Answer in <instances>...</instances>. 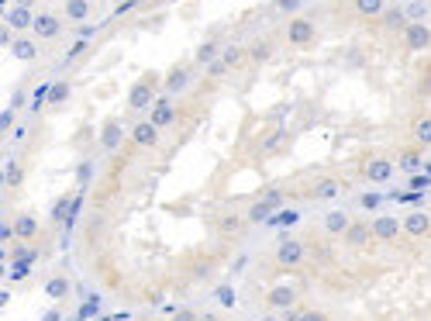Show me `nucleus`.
I'll return each mask as SVG.
<instances>
[{"mask_svg":"<svg viewBox=\"0 0 431 321\" xmlns=\"http://www.w3.org/2000/svg\"><path fill=\"white\" fill-rule=\"evenodd\" d=\"M162 86V77L159 73H142L135 83H132V90H128V114H142L145 107H152L159 97H156V90Z\"/></svg>","mask_w":431,"mask_h":321,"instance_id":"nucleus-1","label":"nucleus"},{"mask_svg":"<svg viewBox=\"0 0 431 321\" xmlns=\"http://www.w3.org/2000/svg\"><path fill=\"white\" fill-rule=\"evenodd\" d=\"M393 173H397V159L386 156V152H369L366 159L359 162V176L366 184H390Z\"/></svg>","mask_w":431,"mask_h":321,"instance_id":"nucleus-2","label":"nucleus"},{"mask_svg":"<svg viewBox=\"0 0 431 321\" xmlns=\"http://www.w3.org/2000/svg\"><path fill=\"white\" fill-rule=\"evenodd\" d=\"M197 80V62L193 59H183V62H173L169 69H166V77H162V90L169 94V97H176V94H187L190 86Z\"/></svg>","mask_w":431,"mask_h":321,"instance_id":"nucleus-3","label":"nucleus"},{"mask_svg":"<svg viewBox=\"0 0 431 321\" xmlns=\"http://www.w3.org/2000/svg\"><path fill=\"white\" fill-rule=\"evenodd\" d=\"M283 38H287V45L290 49H311L314 45V38H318V25H314V18H307V14H297L287 21V31H283Z\"/></svg>","mask_w":431,"mask_h":321,"instance_id":"nucleus-4","label":"nucleus"},{"mask_svg":"<svg viewBox=\"0 0 431 321\" xmlns=\"http://www.w3.org/2000/svg\"><path fill=\"white\" fill-rule=\"evenodd\" d=\"M304 259H307V245L300 239H290V235H283V239L276 242V249H272V263L280 269L304 266Z\"/></svg>","mask_w":431,"mask_h":321,"instance_id":"nucleus-5","label":"nucleus"},{"mask_svg":"<svg viewBox=\"0 0 431 321\" xmlns=\"http://www.w3.org/2000/svg\"><path fill=\"white\" fill-rule=\"evenodd\" d=\"M377 242V235H373V218L366 221V218H352L349 232L342 235V245L345 249H352V252H362V249H369Z\"/></svg>","mask_w":431,"mask_h":321,"instance_id":"nucleus-6","label":"nucleus"},{"mask_svg":"<svg viewBox=\"0 0 431 321\" xmlns=\"http://www.w3.org/2000/svg\"><path fill=\"white\" fill-rule=\"evenodd\" d=\"M128 138H132V145H135V149H142V152H156V149L162 145V128H156L149 118H142V121H135V125H132Z\"/></svg>","mask_w":431,"mask_h":321,"instance_id":"nucleus-7","label":"nucleus"},{"mask_svg":"<svg viewBox=\"0 0 431 321\" xmlns=\"http://www.w3.org/2000/svg\"><path fill=\"white\" fill-rule=\"evenodd\" d=\"M407 52H431V25L428 21H407V28L401 31Z\"/></svg>","mask_w":431,"mask_h":321,"instance_id":"nucleus-8","label":"nucleus"},{"mask_svg":"<svg viewBox=\"0 0 431 321\" xmlns=\"http://www.w3.org/2000/svg\"><path fill=\"white\" fill-rule=\"evenodd\" d=\"M62 21H66V18H62V14H55V11H38V14H35V28H31V35H35L38 42H55V38L62 35V28H66Z\"/></svg>","mask_w":431,"mask_h":321,"instance_id":"nucleus-9","label":"nucleus"},{"mask_svg":"<svg viewBox=\"0 0 431 321\" xmlns=\"http://www.w3.org/2000/svg\"><path fill=\"white\" fill-rule=\"evenodd\" d=\"M280 204H283V193L280 190H270V193H263L248 211H245V221L248 225H259V221H272V214L280 211Z\"/></svg>","mask_w":431,"mask_h":321,"instance_id":"nucleus-10","label":"nucleus"},{"mask_svg":"<svg viewBox=\"0 0 431 321\" xmlns=\"http://www.w3.org/2000/svg\"><path fill=\"white\" fill-rule=\"evenodd\" d=\"M345 190H349V184H345L342 176H318V180H311L307 197H311V201H338Z\"/></svg>","mask_w":431,"mask_h":321,"instance_id":"nucleus-11","label":"nucleus"},{"mask_svg":"<svg viewBox=\"0 0 431 321\" xmlns=\"http://www.w3.org/2000/svg\"><path fill=\"white\" fill-rule=\"evenodd\" d=\"M373 235H377V242H383V245H393V242L404 235V221L393 218V214H377V218H373Z\"/></svg>","mask_w":431,"mask_h":321,"instance_id":"nucleus-12","label":"nucleus"},{"mask_svg":"<svg viewBox=\"0 0 431 321\" xmlns=\"http://www.w3.org/2000/svg\"><path fill=\"white\" fill-rule=\"evenodd\" d=\"M404 221V235L414 242H428L431 239V211H410L401 218Z\"/></svg>","mask_w":431,"mask_h":321,"instance_id":"nucleus-13","label":"nucleus"},{"mask_svg":"<svg viewBox=\"0 0 431 321\" xmlns=\"http://www.w3.org/2000/svg\"><path fill=\"white\" fill-rule=\"evenodd\" d=\"M149 121L156 125V128H173L176 121H180V111H176V104H173V97H159L156 104L149 107Z\"/></svg>","mask_w":431,"mask_h":321,"instance_id":"nucleus-14","label":"nucleus"},{"mask_svg":"<svg viewBox=\"0 0 431 321\" xmlns=\"http://www.w3.org/2000/svg\"><path fill=\"white\" fill-rule=\"evenodd\" d=\"M14 232H18V242H35L38 235H42V221H38V214L35 211H21V214H14Z\"/></svg>","mask_w":431,"mask_h":321,"instance_id":"nucleus-15","label":"nucleus"},{"mask_svg":"<svg viewBox=\"0 0 431 321\" xmlns=\"http://www.w3.org/2000/svg\"><path fill=\"white\" fill-rule=\"evenodd\" d=\"M125 138H128L125 125H121L117 118H108L104 128H100V149H104V152H117V149L125 145Z\"/></svg>","mask_w":431,"mask_h":321,"instance_id":"nucleus-16","label":"nucleus"},{"mask_svg":"<svg viewBox=\"0 0 431 321\" xmlns=\"http://www.w3.org/2000/svg\"><path fill=\"white\" fill-rule=\"evenodd\" d=\"M407 135H410V142H414V145L431 149V111L414 114V118H410V125H407Z\"/></svg>","mask_w":431,"mask_h":321,"instance_id":"nucleus-17","label":"nucleus"},{"mask_svg":"<svg viewBox=\"0 0 431 321\" xmlns=\"http://www.w3.org/2000/svg\"><path fill=\"white\" fill-rule=\"evenodd\" d=\"M263 304H266L270 311H290L297 304V291L290 283H276V287H270V294H266Z\"/></svg>","mask_w":431,"mask_h":321,"instance_id":"nucleus-18","label":"nucleus"},{"mask_svg":"<svg viewBox=\"0 0 431 321\" xmlns=\"http://www.w3.org/2000/svg\"><path fill=\"white\" fill-rule=\"evenodd\" d=\"M349 225H352V214L349 211H324L321 214V232L324 235H331V239H342L345 232H349Z\"/></svg>","mask_w":431,"mask_h":321,"instance_id":"nucleus-19","label":"nucleus"},{"mask_svg":"<svg viewBox=\"0 0 431 321\" xmlns=\"http://www.w3.org/2000/svg\"><path fill=\"white\" fill-rule=\"evenodd\" d=\"M62 18H66V25H83L93 18V4L90 0H62Z\"/></svg>","mask_w":431,"mask_h":321,"instance_id":"nucleus-20","label":"nucleus"},{"mask_svg":"<svg viewBox=\"0 0 431 321\" xmlns=\"http://www.w3.org/2000/svg\"><path fill=\"white\" fill-rule=\"evenodd\" d=\"M7 52L14 55L18 62H31V59H38L42 49H38V38H35V35H18V38L11 42V49H7Z\"/></svg>","mask_w":431,"mask_h":321,"instance_id":"nucleus-21","label":"nucleus"},{"mask_svg":"<svg viewBox=\"0 0 431 321\" xmlns=\"http://www.w3.org/2000/svg\"><path fill=\"white\" fill-rule=\"evenodd\" d=\"M7 28H11L14 35L31 31V28H35V11H31V7H21V4L11 7V11H7Z\"/></svg>","mask_w":431,"mask_h":321,"instance_id":"nucleus-22","label":"nucleus"},{"mask_svg":"<svg viewBox=\"0 0 431 321\" xmlns=\"http://www.w3.org/2000/svg\"><path fill=\"white\" fill-rule=\"evenodd\" d=\"M221 52H224V42H221V38H207V42H200V45H197L193 62H197V66H211V62L221 59Z\"/></svg>","mask_w":431,"mask_h":321,"instance_id":"nucleus-23","label":"nucleus"},{"mask_svg":"<svg viewBox=\"0 0 431 321\" xmlns=\"http://www.w3.org/2000/svg\"><path fill=\"white\" fill-rule=\"evenodd\" d=\"M245 55H248V66H266L272 59V42L270 38H255L245 45Z\"/></svg>","mask_w":431,"mask_h":321,"instance_id":"nucleus-24","label":"nucleus"},{"mask_svg":"<svg viewBox=\"0 0 431 321\" xmlns=\"http://www.w3.org/2000/svg\"><path fill=\"white\" fill-rule=\"evenodd\" d=\"M421 156H425V149L410 142L407 149H401V152H397V169H404V173H414V169L421 166Z\"/></svg>","mask_w":431,"mask_h":321,"instance_id":"nucleus-25","label":"nucleus"},{"mask_svg":"<svg viewBox=\"0 0 431 321\" xmlns=\"http://www.w3.org/2000/svg\"><path fill=\"white\" fill-rule=\"evenodd\" d=\"M352 11H355L359 18L373 21V18H383V11H386V0H352Z\"/></svg>","mask_w":431,"mask_h":321,"instance_id":"nucleus-26","label":"nucleus"},{"mask_svg":"<svg viewBox=\"0 0 431 321\" xmlns=\"http://www.w3.org/2000/svg\"><path fill=\"white\" fill-rule=\"evenodd\" d=\"M245 225H248L245 214H221V218H217V232H221V235H242Z\"/></svg>","mask_w":431,"mask_h":321,"instance_id":"nucleus-27","label":"nucleus"},{"mask_svg":"<svg viewBox=\"0 0 431 321\" xmlns=\"http://www.w3.org/2000/svg\"><path fill=\"white\" fill-rule=\"evenodd\" d=\"M21 180H25V166H21L18 159H7V169H4V187L18 190V187H21Z\"/></svg>","mask_w":431,"mask_h":321,"instance_id":"nucleus-28","label":"nucleus"},{"mask_svg":"<svg viewBox=\"0 0 431 321\" xmlns=\"http://www.w3.org/2000/svg\"><path fill=\"white\" fill-rule=\"evenodd\" d=\"M69 94H73L69 80H52V90H49V107L66 104V101H69Z\"/></svg>","mask_w":431,"mask_h":321,"instance_id":"nucleus-29","label":"nucleus"},{"mask_svg":"<svg viewBox=\"0 0 431 321\" xmlns=\"http://www.w3.org/2000/svg\"><path fill=\"white\" fill-rule=\"evenodd\" d=\"M221 59H224V66H228V69H239V66H245V62H248V55H245L242 45H224Z\"/></svg>","mask_w":431,"mask_h":321,"instance_id":"nucleus-30","label":"nucleus"},{"mask_svg":"<svg viewBox=\"0 0 431 321\" xmlns=\"http://www.w3.org/2000/svg\"><path fill=\"white\" fill-rule=\"evenodd\" d=\"M45 294L52 297V300H66V294H69V280H66V276H52V280L45 283Z\"/></svg>","mask_w":431,"mask_h":321,"instance_id":"nucleus-31","label":"nucleus"},{"mask_svg":"<svg viewBox=\"0 0 431 321\" xmlns=\"http://www.w3.org/2000/svg\"><path fill=\"white\" fill-rule=\"evenodd\" d=\"M290 321H331L318 308H290Z\"/></svg>","mask_w":431,"mask_h":321,"instance_id":"nucleus-32","label":"nucleus"},{"mask_svg":"<svg viewBox=\"0 0 431 321\" xmlns=\"http://www.w3.org/2000/svg\"><path fill=\"white\" fill-rule=\"evenodd\" d=\"M283 138H287V132H283V128H272V132L266 135V138H263L259 152H263V156H270V152H276V149L283 145Z\"/></svg>","mask_w":431,"mask_h":321,"instance_id":"nucleus-33","label":"nucleus"},{"mask_svg":"<svg viewBox=\"0 0 431 321\" xmlns=\"http://www.w3.org/2000/svg\"><path fill=\"white\" fill-rule=\"evenodd\" d=\"M272 7H276V14H283V18H297L300 7H304V0H272Z\"/></svg>","mask_w":431,"mask_h":321,"instance_id":"nucleus-34","label":"nucleus"},{"mask_svg":"<svg viewBox=\"0 0 431 321\" xmlns=\"http://www.w3.org/2000/svg\"><path fill=\"white\" fill-rule=\"evenodd\" d=\"M404 14H407V21H425V14H428V7L421 4V0H410L404 7Z\"/></svg>","mask_w":431,"mask_h":321,"instance_id":"nucleus-35","label":"nucleus"},{"mask_svg":"<svg viewBox=\"0 0 431 321\" xmlns=\"http://www.w3.org/2000/svg\"><path fill=\"white\" fill-rule=\"evenodd\" d=\"M272 221H276V225H297V221H300V211H294V208L276 211V214H272Z\"/></svg>","mask_w":431,"mask_h":321,"instance_id":"nucleus-36","label":"nucleus"},{"mask_svg":"<svg viewBox=\"0 0 431 321\" xmlns=\"http://www.w3.org/2000/svg\"><path fill=\"white\" fill-rule=\"evenodd\" d=\"M214 297H217L221 308H235V291H231V287H217Z\"/></svg>","mask_w":431,"mask_h":321,"instance_id":"nucleus-37","label":"nucleus"},{"mask_svg":"<svg viewBox=\"0 0 431 321\" xmlns=\"http://www.w3.org/2000/svg\"><path fill=\"white\" fill-rule=\"evenodd\" d=\"M224 73H228L224 59H217V62H211V66H207V80H211V83H217L221 77H224Z\"/></svg>","mask_w":431,"mask_h":321,"instance_id":"nucleus-38","label":"nucleus"},{"mask_svg":"<svg viewBox=\"0 0 431 321\" xmlns=\"http://www.w3.org/2000/svg\"><path fill=\"white\" fill-rule=\"evenodd\" d=\"M66 214H69V197H59L52 204V221H62Z\"/></svg>","mask_w":431,"mask_h":321,"instance_id":"nucleus-39","label":"nucleus"},{"mask_svg":"<svg viewBox=\"0 0 431 321\" xmlns=\"http://www.w3.org/2000/svg\"><path fill=\"white\" fill-rule=\"evenodd\" d=\"M14 118H18V114H14V107H7V111H4V118H0V132H4V135L14 132Z\"/></svg>","mask_w":431,"mask_h":321,"instance_id":"nucleus-40","label":"nucleus"},{"mask_svg":"<svg viewBox=\"0 0 431 321\" xmlns=\"http://www.w3.org/2000/svg\"><path fill=\"white\" fill-rule=\"evenodd\" d=\"M169 321H200L197 311H190V308H180V311H173V318Z\"/></svg>","mask_w":431,"mask_h":321,"instance_id":"nucleus-41","label":"nucleus"},{"mask_svg":"<svg viewBox=\"0 0 431 321\" xmlns=\"http://www.w3.org/2000/svg\"><path fill=\"white\" fill-rule=\"evenodd\" d=\"M90 173H93V166H90V162H80V169H76L80 184H86V180H90Z\"/></svg>","mask_w":431,"mask_h":321,"instance_id":"nucleus-42","label":"nucleus"},{"mask_svg":"<svg viewBox=\"0 0 431 321\" xmlns=\"http://www.w3.org/2000/svg\"><path fill=\"white\" fill-rule=\"evenodd\" d=\"M359 204H362V208H377L379 197H377V193H362V197H359Z\"/></svg>","mask_w":431,"mask_h":321,"instance_id":"nucleus-43","label":"nucleus"},{"mask_svg":"<svg viewBox=\"0 0 431 321\" xmlns=\"http://www.w3.org/2000/svg\"><path fill=\"white\" fill-rule=\"evenodd\" d=\"M162 4H173V0H145V7H162Z\"/></svg>","mask_w":431,"mask_h":321,"instance_id":"nucleus-44","label":"nucleus"},{"mask_svg":"<svg viewBox=\"0 0 431 321\" xmlns=\"http://www.w3.org/2000/svg\"><path fill=\"white\" fill-rule=\"evenodd\" d=\"M200 321H221L217 315H211V311H200Z\"/></svg>","mask_w":431,"mask_h":321,"instance_id":"nucleus-45","label":"nucleus"},{"mask_svg":"<svg viewBox=\"0 0 431 321\" xmlns=\"http://www.w3.org/2000/svg\"><path fill=\"white\" fill-rule=\"evenodd\" d=\"M428 111H431V94H428Z\"/></svg>","mask_w":431,"mask_h":321,"instance_id":"nucleus-46","label":"nucleus"}]
</instances>
